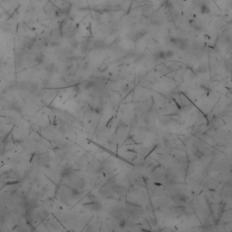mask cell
Masks as SVG:
<instances>
[{"mask_svg":"<svg viewBox=\"0 0 232 232\" xmlns=\"http://www.w3.org/2000/svg\"><path fill=\"white\" fill-rule=\"evenodd\" d=\"M172 55H173V52L171 51H160L155 55V57L157 59H167V58H170Z\"/></svg>","mask_w":232,"mask_h":232,"instance_id":"6da1fadb","label":"cell"}]
</instances>
